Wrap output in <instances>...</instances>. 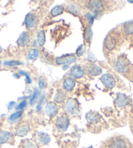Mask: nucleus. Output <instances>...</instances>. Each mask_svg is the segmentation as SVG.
<instances>
[{
    "instance_id": "f257e3e1",
    "label": "nucleus",
    "mask_w": 133,
    "mask_h": 148,
    "mask_svg": "<svg viewBox=\"0 0 133 148\" xmlns=\"http://www.w3.org/2000/svg\"><path fill=\"white\" fill-rule=\"evenodd\" d=\"M87 7L94 12L95 16H97V14L103 11L104 5L101 1H90L88 2Z\"/></svg>"
},
{
    "instance_id": "f03ea898",
    "label": "nucleus",
    "mask_w": 133,
    "mask_h": 148,
    "mask_svg": "<svg viewBox=\"0 0 133 148\" xmlns=\"http://www.w3.org/2000/svg\"><path fill=\"white\" fill-rule=\"evenodd\" d=\"M101 80L103 85L108 89H112L116 85V80H115L113 76L110 74H105L101 76Z\"/></svg>"
},
{
    "instance_id": "7ed1b4c3",
    "label": "nucleus",
    "mask_w": 133,
    "mask_h": 148,
    "mask_svg": "<svg viewBox=\"0 0 133 148\" xmlns=\"http://www.w3.org/2000/svg\"><path fill=\"white\" fill-rule=\"evenodd\" d=\"M76 60V57L75 55L71 54H67V55H63L61 57H59L56 59V63L58 65H62V64H69V63H72L75 62Z\"/></svg>"
},
{
    "instance_id": "20e7f679",
    "label": "nucleus",
    "mask_w": 133,
    "mask_h": 148,
    "mask_svg": "<svg viewBox=\"0 0 133 148\" xmlns=\"http://www.w3.org/2000/svg\"><path fill=\"white\" fill-rule=\"evenodd\" d=\"M116 69L119 73H125L129 69L127 61L123 58H119L116 63Z\"/></svg>"
},
{
    "instance_id": "39448f33",
    "label": "nucleus",
    "mask_w": 133,
    "mask_h": 148,
    "mask_svg": "<svg viewBox=\"0 0 133 148\" xmlns=\"http://www.w3.org/2000/svg\"><path fill=\"white\" fill-rule=\"evenodd\" d=\"M108 148H127V145L123 139L116 138L110 142Z\"/></svg>"
},
{
    "instance_id": "423d86ee",
    "label": "nucleus",
    "mask_w": 133,
    "mask_h": 148,
    "mask_svg": "<svg viewBox=\"0 0 133 148\" xmlns=\"http://www.w3.org/2000/svg\"><path fill=\"white\" fill-rule=\"evenodd\" d=\"M56 125L58 129L61 130H63V131L66 130L69 125V119L67 116L65 115H63L60 117H59L56 122Z\"/></svg>"
},
{
    "instance_id": "0eeeda50",
    "label": "nucleus",
    "mask_w": 133,
    "mask_h": 148,
    "mask_svg": "<svg viewBox=\"0 0 133 148\" xmlns=\"http://www.w3.org/2000/svg\"><path fill=\"white\" fill-rule=\"evenodd\" d=\"M25 25L27 29H30L36 25V18L32 13H29L25 18Z\"/></svg>"
},
{
    "instance_id": "6e6552de",
    "label": "nucleus",
    "mask_w": 133,
    "mask_h": 148,
    "mask_svg": "<svg viewBox=\"0 0 133 148\" xmlns=\"http://www.w3.org/2000/svg\"><path fill=\"white\" fill-rule=\"evenodd\" d=\"M45 110L47 114L50 117L54 116L58 112L57 105L53 102H49L46 106Z\"/></svg>"
},
{
    "instance_id": "1a4fd4ad",
    "label": "nucleus",
    "mask_w": 133,
    "mask_h": 148,
    "mask_svg": "<svg viewBox=\"0 0 133 148\" xmlns=\"http://www.w3.org/2000/svg\"><path fill=\"white\" fill-rule=\"evenodd\" d=\"M84 70L80 65H74L71 69V75L76 78H82L84 76Z\"/></svg>"
},
{
    "instance_id": "9d476101",
    "label": "nucleus",
    "mask_w": 133,
    "mask_h": 148,
    "mask_svg": "<svg viewBox=\"0 0 133 148\" xmlns=\"http://www.w3.org/2000/svg\"><path fill=\"white\" fill-rule=\"evenodd\" d=\"M75 84L76 82L75 79L71 77H68L64 80L63 87L66 91H71L75 88Z\"/></svg>"
},
{
    "instance_id": "9b49d317",
    "label": "nucleus",
    "mask_w": 133,
    "mask_h": 148,
    "mask_svg": "<svg viewBox=\"0 0 133 148\" xmlns=\"http://www.w3.org/2000/svg\"><path fill=\"white\" fill-rule=\"evenodd\" d=\"M104 47H105L106 48H107L108 50H113L116 45V39H115V38L113 36H112V35H108L105 40H104Z\"/></svg>"
},
{
    "instance_id": "f8f14e48",
    "label": "nucleus",
    "mask_w": 133,
    "mask_h": 148,
    "mask_svg": "<svg viewBox=\"0 0 133 148\" xmlns=\"http://www.w3.org/2000/svg\"><path fill=\"white\" fill-rule=\"evenodd\" d=\"M29 42V35L27 32H23L20 35L19 39L17 40V43L20 47H25Z\"/></svg>"
},
{
    "instance_id": "ddd939ff",
    "label": "nucleus",
    "mask_w": 133,
    "mask_h": 148,
    "mask_svg": "<svg viewBox=\"0 0 133 148\" xmlns=\"http://www.w3.org/2000/svg\"><path fill=\"white\" fill-rule=\"evenodd\" d=\"M66 97V94L61 89H58L56 91V95L54 97V100L57 103H61L65 101Z\"/></svg>"
},
{
    "instance_id": "4468645a",
    "label": "nucleus",
    "mask_w": 133,
    "mask_h": 148,
    "mask_svg": "<svg viewBox=\"0 0 133 148\" xmlns=\"http://www.w3.org/2000/svg\"><path fill=\"white\" fill-rule=\"evenodd\" d=\"M88 72L92 76H97L101 75L102 73V69L98 65H91L88 68Z\"/></svg>"
},
{
    "instance_id": "2eb2a0df",
    "label": "nucleus",
    "mask_w": 133,
    "mask_h": 148,
    "mask_svg": "<svg viewBox=\"0 0 133 148\" xmlns=\"http://www.w3.org/2000/svg\"><path fill=\"white\" fill-rule=\"evenodd\" d=\"M66 110L71 114L74 113L76 112V109H77V106H76V104L74 101L69 100L67 101L66 104Z\"/></svg>"
},
{
    "instance_id": "dca6fc26",
    "label": "nucleus",
    "mask_w": 133,
    "mask_h": 148,
    "mask_svg": "<svg viewBox=\"0 0 133 148\" xmlns=\"http://www.w3.org/2000/svg\"><path fill=\"white\" fill-rule=\"evenodd\" d=\"M123 29L125 34L127 35H132L133 34V20L127 22L124 24Z\"/></svg>"
},
{
    "instance_id": "f3484780",
    "label": "nucleus",
    "mask_w": 133,
    "mask_h": 148,
    "mask_svg": "<svg viewBox=\"0 0 133 148\" xmlns=\"http://www.w3.org/2000/svg\"><path fill=\"white\" fill-rule=\"evenodd\" d=\"M87 120H88V122L91 123H95L97 122H98L100 119V116H99V114L93 113H89L88 115H87Z\"/></svg>"
},
{
    "instance_id": "a211bd4d",
    "label": "nucleus",
    "mask_w": 133,
    "mask_h": 148,
    "mask_svg": "<svg viewBox=\"0 0 133 148\" xmlns=\"http://www.w3.org/2000/svg\"><path fill=\"white\" fill-rule=\"evenodd\" d=\"M127 99L125 95H122V94H119L117 97V100H116V104L117 106L123 107L126 106L127 104Z\"/></svg>"
},
{
    "instance_id": "6ab92c4d",
    "label": "nucleus",
    "mask_w": 133,
    "mask_h": 148,
    "mask_svg": "<svg viewBox=\"0 0 133 148\" xmlns=\"http://www.w3.org/2000/svg\"><path fill=\"white\" fill-rule=\"evenodd\" d=\"M11 136V133L7 131H2L0 132V144H3L8 142Z\"/></svg>"
},
{
    "instance_id": "aec40b11",
    "label": "nucleus",
    "mask_w": 133,
    "mask_h": 148,
    "mask_svg": "<svg viewBox=\"0 0 133 148\" xmlns=\"http://www.w3.org/2000/svg\"><path fill=\"white\" fill-rule=\"evenodd\" d=\"M67 11L71 14L76 15V14H80V9L77 5H76L75 4L71 3L67 6Z\"/></svg>"
},
{
    "instance_id": "412c9836",
    "label": "nucleus",
    "mask_w": 133,
    "mask_h": 148,
    "mask_svg": "<svg viewBox=\"0 0 133 148\" xmlns=\"http://www.w3.org/2000/svg\"><path fill=\"white\" fill-rule=\"evenodd\" d=\"M46 41L45 33L43 30H40L37 35V42L39 46H43Z\"/></svg>"
},
{
    "instance_id": "4be33fe9",
    "label": "nucleus",
    "mask_w": 133,
    "mask_h": 148,
    "mask_svg": "<svg viewBox=\"0 0 133 148\" xmlns=\"http://www.w3.org/2000/svg\"><path fill=\"white\" fill-rule=\"evenodd\" d=\"M63 7L61 5H57L53 7L52 11H51V14L52 16H57L63 13Z\"/></svg>"
},
{
    "instance_id": "5701e85b",
    "label": "nucleus",
    "mask_w": 133,
    "mask_h": 148,
    "mask_svg": "<svg viewBox=\"0 0 133 148\" xmlns=\"http://www.w3.org/2000/svg\"><path fill=\"white\" fill-rule=\"evenodd\" d=\"M29 131V127L25 125H23L19 127L16 131V134L20 136H24L27 134Z\"/></svg>"
},
{
    "instance_id": "b1692460",
    "label": "nucleus",
    "mask_w": 133,
    "mask_h": 148,
    "mask_svg": "<svg viewBox=\"0 0 133 148\" xmlns=\"http://www.w3.org/2000/svg\"><path fill=\"white\" fill-rule=\"evenodd\" d=\"M38 55H39V51H38V50L37 48H33L28 53V58H29V60H34L35 59H37Z\"/></svg>"
},
{
    "instance_id": "393cba45",
    "label": "nucleus",
    "mask_w": 133,
    "mask_h": 148,
    "mask_svg": "<svg viewBox=\"0 0 133 148\" xmlns=\"http://www.w3.org/2000/svg\"><path fill=\"white\" fill-rule=\"evenodd\" d=\"M23 113L22 111H19L15 112V113L12 114L11 116L9 117V120L11 121H14L15 120H16L17 119H19L20 116H22V114Z\"/></svg>"
},
{
    "instance_id": "a878e982",
    "label": "nucleus",
    "mask_w": 133,
    "mask_h": 148,
    "mask_svg": "<svg viewBox=\"0 0 133 148\" xmlns=\"http://www.w3.org/2000/svg\"><path fill=\"white\" fill-rule=\"evenodd\" d=\"M39 91L38 90L37 88L35 89L34 93H33V95L32 97V98L31 99V100H30V103H31V104H32V105H33V104L37 101L38 97H39Z\"/></svg>"
},
{
    "instance_id": "bb28decb",
    "label": "nucleus",
    "mask_w": 133,
    "mask_h": 148,
    "mask_svg": "<svg viewBox=\"0 0 133 148\" xmlns=\"http://www.w3.org/2000/svg\"><path fill=\"white\" fill-rule=\"evenodd\" d=\"M22 63L19 61H7L4 62V65L6 66H10V67H13V66L22 65Z\"/></svg>"
},
{
    "instance_id": "cd10ccee",
    "label": "nucleus",
    "mask_w": 133,
    "mask_h": 148,
    "mask_svg": "<svg viewBox=\"0 0 133 148\" xmlns=\"http://www.w3.org/2000/svg\"><path fill=\"white\" fill-rule=\"evenodd\" d=\"M84 52H85V47L84 45H82L76 50V55L78 56H82L84 54Z\"/></svg>"
},
{
    "instance_id": "c85d7f7f",
    "label": "nucleus",
    "mask_w": 133,
    "mask_h": 148,
    "mask_svg": "<svg viewBox=\"0 0 133 148\" xmlns=\"http://www.w3.org/2000/svg\"><path fill=\"white\" fill-rule=\"evenodd\" d=\"M86 17L87 18V19L88 20V22H89V24H90V25L93 24V21H94V18H95L94 15H93L92 14L88 12V13L86 14Z\"/></svg>"
},
{
    "instance_id": "c756f323",
    "label": "nucleus",
    "mask_w": 133,
    "mask_h": 148,
    "mask_svg": "<svg viewBox=\"0 0 133 148\" xmlns=\"http://www.w3.org/2000/svg\"><path fill=\"white\" fill-rule=\"evenodd\" d=\"M20 73L22 74V75H24L25 76V78H26V80H27V82L28 84H31V82H32V80H31V78H30L29 75H28L27 73H25V72H24V71H20Z\"/></svg>"
},
{
    "instance_id": "7c9ffc66",
    "label": "nucleus",
    "mask_w": 133,
    "mask_h": 148,
    "mask_svg": "<svg viewBox=\"0 0 133 148\" xmlns=\"http://www.w3.org/2000/svg\"><path fill=\"white\" fill-rule=\"evenodd\" d=\"M25 106H26V101H23L22 102H21V103L19 104V105L17 106L16 109L17 110H22L24 108H25Z\"/></svg>"
},
{
    "instance_id": "2f4dec72",
    "label": "nucleus",
    "mask_w": 133,
    "mask_h": 148,
    "mask_svg": "<svg viewBox=\"0 0 133 148\" xmlns=\"http://www.w3.org/2000/svg\"><path fill=\"white\" fill-rule=\"evenodd\" d=\"M45 82L44 80H43V79H39V89L40 90H43V89L45 88Z\"/></svg>"
},
{
    "instance_id": "473e14b6",
    "label": "nucleus",
    "mask_w": 133,
    "mask_h": 148,
    "mask_svg": "<svg viewBox=\"0 0 133 148\" xmlns=\"http://www.w3.org/2000/svg\"><path fill=\"white\" fill-rule=\"evenodd\" d=\"M68 67H69V66H68V65H64L63 67V70L67 69Z\"/></svg>"
},
{
    "instance_id": "72a5a7b5",
    "label": "nucleus",
    "mask_w": 133,
    "mask_h": 148,
    "mask_svg": "<svg viewBox=\"0 0 133 148\" xmlns=\"http://www.w3.org/2000/svg\"><path fill=\"white\" fill-rule=\"evenodd\" d=\"M1 51H2V48H1V47H0V53L1 52Z\"/></svg>"
},
{
    "instance_id": "f704fd0d",
    "label": "nucleus",
    "mask_w": 133,
    "mask_h": 148,
    "mask_svg": "<svg viewBox=\"0 0 133 148\" xmlns=\"http://www.w3.org/2000/svg\"><path fill=\"white\" fill-rule=\"evenodd\" d=\"M129 3H133V1H129Z\"/></svg>"
},
{
    "instance_id": "c9c22d12",
    "label": "nucleus",
    "mask_w": 133,
    "mask_h": 148,
    "mask_svg": "<svg viewBox=\"0 0 133 148\" xmlns=\"http://www.w3.org/2000/svg\"><path fill=\"white\" fill-rule=\"evenodd\" d=\"M1 61H0V64H1Z\"/></svg>"
}]
</instances>
